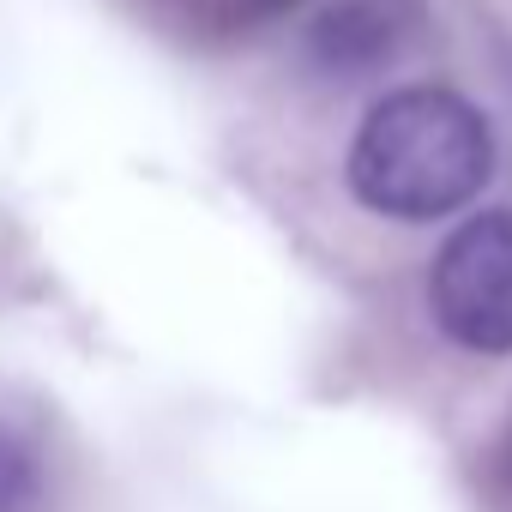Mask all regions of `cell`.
<instances>
[{
  "mask_svg": "<svg viewBox=\"0 0 512 512\" xmlns=\"http://www.w3.org/2000/svg\"><path fill=\"white\" fill-rule=\"evenodd\" d=\"M494 169L488 121L440 85H404L380 97L350 145V193L398 223L452 217L482 193Z\"/></svg>",
  "mask_w": 512,
  "mask_h": 512,
  "instance_id": "6da1fadb",
  "label": "cell"
},
{
  "mask_svg": "<svg viewBox=\"0 0 512 512\" xmlns=\"http://www.w3.org/2000/svg\"><path fill=\"white\" fill-rule=\"evenodd\" d=\"M434 326L482 356L512 350V211H482L434 253L428 272Z\"/></svg>",
  "mask_w": 512,
  "mask_h": 512,
  "instance_id": "7a4b0ae2",
  "label": "cell"
},
{
  "mask_svg": "<svg viewBox=\"0 0 512 512\" xmlns=\"http://www.w3.org/2000/svg\"><path fill=\"white\" fill-rule=\"evenodd\" d=\"M398 49V31H392V13H380L374 0H350V7H332L314 31V55L344 73V79H362L368 67L392 61Z\"/></svg>",
  "mask_w": 512,
  "mask_h": 512,
  "instance_id": "3957f363",
  "label": "cell"
},
{
  "mask_svg": "<svg viewBox=\"0 0 512 512\" xmlns=\"http://www.w3.org/2000/svg\"><path fill=\"white\" fill-rule=\"evenodd\" d=\"M37 494H43L37 452H31L13 428H0V512H31Z\"/></svg>",
  "mask_w": 512,
  "mask_h": 512,
  "instance_id": "277c9868",
  "label": "cell"
},
{
  "mask_svg": "<svg viewBox=\"0 0 512 512\" xmlns=\"http://www.w3.org/2000/svg\"><path fill=\"white\" fill-rule=\"evenodd\" d=\"M500 476L512 482V428H506V440H500Z\"/></svg>",
  "mask_w": 512,
  "mask_h": 512,
  "instance_id": "5b68a950",
  "label": "cell"
}]
</instances>
